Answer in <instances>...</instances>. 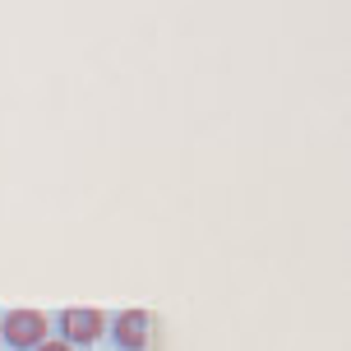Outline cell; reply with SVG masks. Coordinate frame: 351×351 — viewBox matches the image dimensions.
I'll list each match as a JSON object with an SVG mask.
<instances>
[{
	"mask_svg": "<svg viewBox=\"0 0 351 351\" xmlns=\"http://www.w3.org/2000/svg\"><path fill=\"white\" fill-rule=\"evenodd\" d=\"M47 337V319L37 315V310H14V315L5 319V342L10 347H37Z\"/></svg>",
	"mask_w": 351,
	"mask_h": 351,
	"instance_id": "obj_1",
	"label": "cell"
},
{
	"mask_svg": "<svg viewBox=\"0 0 351 351\" xmlns=\"http://www.w3.org/2000/svg\"><path fill=\"white\" fill-rule=\"evenodd\" d=\"M60 328H65L70 342H84V347H88L93 337H102V315H97V310H65Z\"/></svg>",
	"mask_w": 351,
	"mask_h": 351,
	"instance_id": "obj_2",
	"label": "cell"
},
{
	"mask_svg": "<svg viewBox=\"0 0 351 351\" xmlns=\"http://www.w3.org/2000/svg\"><path fill=\"white\" fill-rule=\"evenodd\" d=\"M116 337H121V347L143 351V347H148V315H143V310L121 315V319H116Z\"/></svg>",
	"mask_w": 351,
	"mask_h": 351,
	"instance_id": "obj_3",
	"label": "cell"
},
{
	"mask_svg": "<svg viewBox=\"0 0 351 351\" xmlns=\"http://www.w3.org/2000/svg\"><path fill=\"white\" fill-rule=\"evenodd\" d=\"M37 351H70V347H60V342H47V347H37Z\"/></svg>",
	"mask_w": 351,
	"mask_h": 351,
	"instance_id": "obj_4",
	"label": "cell"
}]
</instances>
